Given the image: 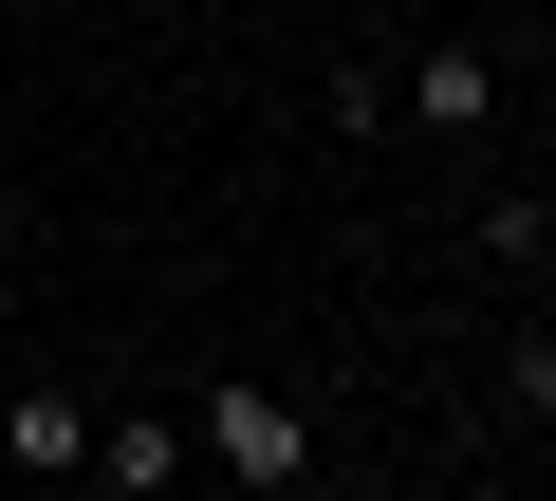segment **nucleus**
I'll return each instance as SVG.
<instances>
[{"instance_id":"nucleus-2","label":"nucleus","mask_w":556,"mask_h":501,"mask_svg":"<svg viewBox=\"0 0 556 501\" xmlns=\"http://www.w3.org/2000/svg\"><path fill=\"white\" fill-rule=\"evenodd\" d=\"M186 464H204V446H186V409H93V483H130V501H149V483H186Z\"/></svg>"},{"instance_id":"nucleus-5","label":"nucleus","mask_w":556,"mask_h":501,"mask_svg":"<svg viewBox=\"0 0 556 501\" xmlns=\"http://www.w3.org/2000/svg\"><path fill=\"white\" fill-rule=\"evenodd\" d=\"M482 261H538V279H556V186H519V204H482Z\"/></svg>"},{"instance_id":"nucleus-4","label":"nucleus","mask_w":556,"mask_h":501,"mask_svg":"<svg viewBox=\"0 0 556 501\" xmlns=\"http://www.w3.org/2000/svg\"><path fill=\"white\" fill-rule=\"evenodd\" d=\"M482 93H501V75H482L464 38H445V57H408V130H482Z\"/></svg>"},{"instance_id":"nucleus-1","label":"nucleus","mask_w":556,"mask_h":501,"mask_svg":"<svg viewBox=\"0 0 556 501\" xmlns=\"http://www.w3.org/2000/svg\"><path fill=\"white\" fill-rule=\"evenodd\" d=\"M186 446H204L223 483H260V501H278V483H316V427L278 409V390H204V409H186Z\"/></svg>"},{"instance_id":"nucleus-6","label":"nucleus","mask_w":556,"mask_h":501,"mask_svg":"<svg viewBox=\"0 0 556 501\" xmlns=\"http://www.w3.org/2000/svg\"><path fill=\"white\" fill-rule=\"evenodd\" d=\"M501 409H519V427H556V335H519V353H501Z\"/></svg>"},{"instance_id":"nucleus-3","label":"nucleus","mask_w":556,"mask_h":501,"mask_svg":"<svg viewBox=\"0 0 556 501\" xmlns=\"http://www.w3.org/2000/svg\"><path fill=\"white\" fill-rule=\"evenodd\" d=\"M0 464H20V483L93 464V409H75V390H20V409H0Z\"/></svg>"}]
</instances>
